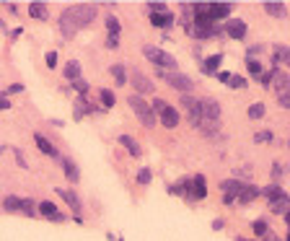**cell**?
Masks as SVG:
<instances>
[{"instance_id":"12","label":"cell","mask_w":290,"mask_h":241,"mask_svg":"<svg viewBox=\"0 0 290 241\" xmlns=\"http://www.w3.org/2000/svg\"><path fill=\"white\" fill-rule=\"evenodd\" d=\"M34 140H36V145H39V150L44 153V156H50V158H60V156H57V148H55L47 138H44L42 133H36V135H34Z\"/></svg>"},{"instance_id":"22","label":"cell","mask_w":290,"mask_h":241,"mask_svg":"<svg viewBox=\"0 0 290 241\" xmlns=\"http://www.w3.org/2000/svg\"><path fill=\"white\" fill-rule=\"evenodd\" d=\"M220 62H223V55H213V57H208V60H205V65H202V73H208V75H210V73H215Z\"/></svg>"},{"instance_id":"27","label":"cell","mask_w":290,"mask_h":241,"mask_svg":"<svg viewBox=\"0 0 290 241\" xmlns=\"http://www.w3.org/2000/svg\"><path fill=\"white\" fill-rule=\"evenodd\" d=\"M34 210H36V208H34V203H31V200H21L18 213H24V215H29V218H31V215H36Z\"/></svg>"},{"instance_id":"47","label":"cell","mask_w":290,"mask_h":241,"mask_svg":"<svg viewBox=\"0 0 290 241\" xmlns=\"http://www.w3.org/2000/svg\"><path fill=\"white\" fill-rule=\"evenodd\" d=\"M16 161H18V166H26V158H24V153H21V150H16Z\"/></svg>"},{"instance_id":"38","label":"cell","mask_w":290,"mask_h":241,"mask_svg":"<svg viewBox=\"0 0 290 241\" xmlns=\"http://www.w3.org/2000/svg\"><path fill=\"white\" fill-rule=\"evenodd\" d=\"M153 179V174H150V169H140V174H138V182L140 184H148Z\"/></svg>"},{"instance_id":"39","label":"cell","mask_w":290,"mask_h":241,"mask_svg":"<svg viewBox=\"0 0 290 241\" xmlns=\"http://www.w3.org/2000/svg\"><path fill=\"white\" fill-rule=\"evenodd\" d=\"M267 231H270V228H267L264 221H257V223H254V233H257V236H264Z\"/></svg>"},{"instance_id":"44","label":"cell","mask_w":290,"mask_h":241,"mask_svg":"<svg viewBox=\"0 0 290 241\" xmlns=\"http://www.w3.org/2000/svg\"><path fill=\"white\" fill-rule=\"evenodd\" d=\"M117 45H119V39H117V36H109L106 47H109V50H117Z\"/></svg>"},{"instance_id":"14","label":"cell","mask_w":290,"mask_h":241,"mask_svg":"<svg viewBox=\"0 0 290 241\" xmlns=\"http://www.w3.org/2000/svg\"><path fill=\"white\" fill-rule=\"evenodd\" d=\"M192 197H197V200L208 197V184H205V177H202V174H197V177L192 179Z\"/></svg>"},{"instance_id":"4","label":"cell","mask_w":290,"mask_h":241,"mask_svg":"<svg viewBox=\"0 0 290 241\" xmlns=\"http://www.w3.org/2000/svg\"><path fill=\"white\" fill-rule=\"evenodd\" d=\"M130 106H132V112H135V117L140 119V125H145L148 130L155 125V114H153L150 104H145L138 94H135V96H130Z\"/></svg>"},{"instance_id":"17","label":"cell","mask_w":290,"mask_h":241,"mask_svg":"<svg viewBox=\"0 0 290 241\" xmlns=\"http://www.w3.org/2000/svg\"><path fill=\"white\" fill-rule=\"evenodd\" d=\"M259 192H262L270 203H272V200H280V197H285V194H287L280 184H270V187H264V189H259Z\"/></svg>"},{"instance_id":"20","label":"cell","mask_w":290,"mask_h":241,"mask_svg":"<svg viewBox=\"0 0 290 241\" xmlns=\"http://www.w3.org/2000/svg\"><path fill=\"white\" fill-rule=\"evenodd\" d=\"M264 11L270 13V16H275V18H285L287 16L285 3H264Z\"/></svg>"},{"instance_id":"34","label":"cell","mask_w":290,"mask_h":241,"mask_svg":"<svg viewBox=\"0 0 290 241\" xmlns=\"http://www.w3.org/2000/svg\"><path fill=\"white\" fill-rule=\"evenodd\" d=\"M101 101H104L106 106H114V94H111L109 89H101Z\"/></svg>"},{"instance_id":"28","label":"cell","mask_w":290,"mask_h":241,"mask_svg":"<svg viewBox=\"0 0 290 241\" xmlns=\"http://www.w3.org/2000/svg\"><path fill=\"white\" fill-rule=\"evenodd\" d=\"M275 60H280V62H290V52H287L285 45H277V47H275Z\"/></svg>"},{"instance_id":"43","label":"cell","mask_w":290,"mask_h":241,"mask_svg":"<svg viewBox=\"0 0 290 241\" xmlns=\"http://www.w3.org/2000/svg\"><path fill=\"white\" fill-rule=\"evenodd\" d=\"M47 65H50V68H55V65H57V55L55 52H47Z\"/></svg>"},{"instance_id":"35","label":"cell","mask_w":290,"mask_h":241,"mask_svg":"<svg viewBox=\"0 0 290 241\" xmlns=\"http://www.w3.org/2000/svg\"><path fill=\"white\" fill-rule=\"evenodd\" d=\"M148 11H150V13H169L166 3H148Z\"/></svg>"},{"instance_id":"24","label":"cell","mask_w":290,"mask_h":241,"mask_svg":"<svg viewBox=\"0 0 290 241\" xmlns=\"http://www.w3.org/2000/svg\"><path fill=\"white\" fill-rule=\"evenodd\" d=\"M111 75H114V81H117V86H125V81H127V70H125V65H111Z\"/></svg>"},{"instance_id":"5","label":"cell","mask_w":290,"mask_h":241,"mask_svg":"<svg viewBox=\"0 0 290 241\" xmlns=\"http://www.w3.org/2000/svg\"><path fill=\"white\" fill-rule=\"evenodd\" d=\"M150 109H153V114L161 117V122H163L166 127H176V125H179V112H176L171 104H166L163 99H155Z\"/></svg>"},{"instance_id":"51","label":"cell","mask_w":290,"mask_h":241,"mask_svg":"<svg viewBox=\"0 0 290 241\" xmlns=\"http://www.w3.org/2000/svg\"><path fill=\"white\" fill-rule=\"evenodd\" d=\"M0 153H3V150H0Z\"/></svg>"},{"instance_id":"13","label":"cell","mask_w":290,"mask_h":241,"mask_svg":"<svg viewBox=\"0 0 290 241\" xmlns=\"http://www.w3.org/2000/svg\"><path fill=\"white\" fill-rule=\"evenodd\" d=\"M55 192H57V194L62 197V200L73 208V213H80V197H78L73 189H55Z\"/></svg>"},{"instance_id":"30","label":"cell","mask_w":290,"mask_h":241,"mask_svg":"<svg viewBox=\"0 0 290 241\" xmlns=\"http://www.w3.org/2000/svg\"><path fill=\"white\" fill-rule=\"evenodd\" d=\"M18 205H21V197H16V194H11V197H6V203H3V208L6 210H18Z\"/></svg>"},{"instance_id":"46","label":"cell","mask_w":290,"mask_h":241,"mask_svg":"<svg viewBox=\"0 0 290 241\" xmlns=\"http://www.w3.org/2000/svg\"><path fill=\"white\" fill-rule=\"evenodd\" d=\"M3 109H11V101H8L3 94H0V112H3Z\"/></svg>"},{"instance_id":"26","label":"cell","mask_w":290,"mask_h":241,"mask_svg":"<svg viewBox=\"0 0 290 241\" xmlns=\"http://www.w3.org/2000/svg\"><path fill=\"white\" fill-rule=\"evenodd\" d=\"M39 213H42V215H47V218H55V215H57V205L44 200V203L39 205Z\"/></svg>"},{"instance_id":"31","label":"cell","mask_w":290,"mask_h":241,"mask_svg":"<svg viewBox=\"0 0 290 241\" xmlns=\"http://www.w3.org/2000/svg\"><path fill=\"white\" fill-rule=\"evenodd\" d=\"M86 112H91V106H88L83 99H80V101H75V119H80Z\"/></svg>"},{"instance_id":"3","label":"cell","mask_w":290,"mask_h":241,"mask_svg":"<svg viewBox=\"0 0 290 241\" xmlns=\"http://www.w3.org/2000/svg\"><path fill=\"white\" fill-rule=\"evenodd\" d=\"M155 73H158V75L171 86V89L182 91V94H184V91L189 94V91L194 89V83H192V78H189L187 73H179V70H155Z\"/></svg>"},{"instance_id":"23","label":"cell","mask_w":290,"mask_h":241,"mask_svg":"<svg viewBox=\"0 0 290 241\" xmlns=\"http://www.w3.org/2000/svg\"><path fill=\"white\" fill-rule=\"evenodd\" d=\"M65 78H70V81H78L80 78V65L75 60H70L68 65H65Z\"/></svg>"},{"instance_id":"40","label":"cell","mask_w":290,"mask_h":241,"mask_svg":"<svg viewBox=\"0 0 290 241\" xmlns=\"http://www.w3.org/2000/svg\"><path fill=\"white\" fill-rule=\"evenodd\" d=\"M277 99H280V106L282 109H290V94L285 91V94H277Z\"/></svg>"},{"instance_id":"6","label":"cell","mask_w":290,"mask_h":241,"mask_svg":"<svg viewBox=\"0 0 290 241\" xmlns=\"http://www.w3.org/2000/svg\"><path fill=\"white\" fill-rule=\"evenodd\" d=\"M130 81H132V89L138 91V96L140 94H150V91H155V86H153V81L148 78V75H143L140 70H135L130 75Z\"/></svg>"},{"instance_id":"45","label":"cell","mask_w":290,"mask_h":241,"mask_svg":"<svg viewBox=\"0 0 290 241\" xmlns=\"http://www.w3.org/2000/svg\"><path fill=\"white\" fill-rule=\"evenodd\" d=\"M262 238H264V241H280V238H277V233H275V231H267V233H264V236H262Z\"/></svg>"},{"instance_id":"25","label":"cell","mask_w":290,"mask_h":241,"mask_svg":"<svg viewBox=\"0 0 290 241\" xmlns=\"http://www.w3.org/2000/svg\"><path fill=\"white\" fill-rule=\"evenodd\" d=\"M106 29H109V36H119V31H122L119 21L114 16H106Z\"/></svg>"},{"instance_id":"8","label":"cell","mask_w":290,"mask_h":241,"mask_svg":"<svg viewBox=\"0 0 290 241\" xmlns=\"http://www.w3.org/2000/svg\"><path fill=\"white\" fill-rule=\"evenodd\" d=\"M220 189H223V203H233L236 197H238V192L243 189V184L236 182V179H226V182L220 184Z\"/></svg>"},{"instance_id":"1","label":"cell","mask_w":290,"mask_h":241,"mask_svg":"<svg viewBox=\"0 0 290 241\" xmlns=\"http://www.w3.org/2000/svg\"><path fill=\"white\" fill-rule=\"evenodd\" d=\"M62 13L70 18V24H73L75 29H80V26H88V24H91V21L96 18V6H91V3H80V6L65 8Z\"/></svg>"},{"instance_id":"16","label":"cell","mask_w":290,"mask_h":241,"mask_svg":"<svg viewBox=\"0 0 290 241\" xmlns=\"http://www.w3.org/2000/svg\"><path fill=\"white\" fill-rule=\"evenodd\" d=\"M119 145H125L127 148V153L130 156H140V145H138V140L135 138H130V135H119Z\"/></svg>"},{"instance_id":"50","label":"cell","mask_w":290,"mask_h":241,"mask_svg":"<svg viewBox=\"0 0 290 241\" xmlns=\"http://www.w3.org/2000/svg\"><path fill=\"white\" fill-rule=\"evenodd\" d=\"M236 241H249V238H236Z\"/></svg>"},{"instance_id":"33","label":"cell","mask_w":290,"mask_h":241,"mask_svg":"<svg viewBox=\"0 0 290 241\" xmlns=\"http://www.w3.org/2000/svg\"><path fill=\"white\" fill-rule=\"evenodd\" d=\"M73 89H75L78 94H83V96H86V94H88V83H86L83 78H78V81H73Z\"/></svg>"},{"instance_id":"42","label":"cell","mask_w":290,"mask_h":241,"mask_svg":"<svg viewBox=\"0 0 290 241\" xmlns=\"http://www.w3.org/2000/svg\"><path fill=\"white\" fill-rule=\"evenodd\" d=\"M259 81H262V86H267V89H270V83H272V70H270V73H262Z\"/></svg>"},{"instance_id":"18","label":"cell","mask_w":290,"mask_h":241,"mask_svg":"<svg viewBox=\"0 0 290 241\" xmlns=\"http://www.w3.org/2000/svg\"><path fill=\"white\" fill-rule=\"evenodd\" d=\"M257 194H259V187L243 184V189L238 192V200H241V203H252V200H257Z\"/></svg>"},{"instance_id":"11","label":"cell","mask_w":290,"mask_h":241,"mask_svg":"<svg viewBox=\"0 0 290 241\" xmlns=\"http://www.w3.org/2000/svg\"><path fill=\"white\" fill-rule=\"evenodd\" d=\"M150 24L158 29H171L174 26V13H150Z\"/></svg>"},{"instance_id":"10","label":"cell","mask_w":290,"mask_h":241,"mask_svg":"<svg viewBox=\"0 0 290 241\" xmlns=\"http://www.w3.org/2000/svg\"><path fill=\"white\" fill-rule=\"evenodd\" d=\"M208 16H210L213 21L228 18V16H231V3H210V8H208Z\"/></svg>"},{"instance_id":"9","label":"cell","mask_w":290,"mask_h":241,"mask_svg":"<svg viewBox=\"0 0 290 241\" xmlns=\"http://www.w3.org/2000/svg\"><path fill=\"white\" fill-rule=\"evenodd\" d=\"M226 34H228L231 39H243V36H246V24H243L241 18H228Z\"/></svg>"},{"instance_id":"19","label":"cell","mask_w":290,"mask_h":241,"mask_svg":"<svg viewBox=\"0 0 290 241\" xmlns=\"http://www.w3.org/2000/svg\"><path fill=\"white\" fill-rule=\"evenodd\" d=\"M287 208H290V197H287V194L280 197V200H272V203H270V210H272L275 215H285Z\"/></svg>"},{"instance_id":"7","label":"cell","mask_w":290,"mask_h":241,"mask_svg":"<svg viewBox=\"0 0 290 241\" xmlns=\"http://www.w3.org/2000/svg\"><path fill=\"white\" fill-rule=\"evenodd\" d=\"M182 106L187 109V114H189V122H192L194 127H199V99H194V96L184 94V96H182Z\"/></svg>"},{"instance_id":"48","label":"cell","mask_w":290,"mask_h":241,"mask_svg":"<svg viewBox=\"0 0 290 241\" xmlns=\"http://www.w3.org/2000/svg\"><path fill=\"white\" fill-rule=\"evenodd\" d=\"M272 174H275V179H280V177H282V166L275 164V171H272Z\"/></svg>"},{"instance_id":"2","label":"cell","mask_w":290,"mask_h":241,"mask_svg":"<svg viewBox=\"0 0 290 241\" xmlns=\"http://www.w3.org/2000/svg\"><path fill=\"white\" fill-rule=\"evenodd\" d=\"M143 55L150 60V62H155L158 65V70H174L176 68V60H174V55H169L166 50H161V47H153V45H145L143 47Z\"/></svg>"},{"instance_id":"37","label":"cell","mask_w":290,"mask_h":241,"mask_svg":"<svg viewBox=\"0 0 290 241\" xmlns=\"http://www.w3.org/2000/svg\"><path fill=\"white\" fill-rule=\"evenodd\" d=\"M254 140H257V143H267V140H275V135L270 133V130H264V133H257V135H254Z\"/></svg>"},{"instance_id":"29","label":"cell","mask_w":290,"mask_h":241,"mask_svg":"<svg viewBox=\"0 0 290 241\" xmlns=\"http://www.w3.org/2000/svg\"><path fill=\"white\" fill-rule=\"evenodd\" d=\"M249 117L252 119H262L264 117V104H252L249 106Z\"/></svg>"},{"instance_id":"49","label":"cell","mask_w":290,"mask_h":241,"mask_svg":"<svg viewBox=\"0 0 290 241\" xmlns=\"http://www.w3.org/2000/svg\"><path fill=\"white\" fill-rule=\"evenodd\" d=\"M218 78H220L223 83H228V78H231V73H218Z\"/></svg>"},{"instance_id":"32","label":"cell","mask_w":290,"mask_h":241,"mask_svg":"<svg viewBox=\"0 0 290 241\" xmlns=\"http://www.w3.org/2000/svg\"><path fill=\"white\" fill-rule=\"evenodd\" d=\"M246 65H249V73L252 75H262V70H264L262 62H257V60H246Z\"/></svg>"},{"instance_id":"36","label":"cell","mask_w":290,"mask_h":241,"mask_svg":"<svg viewBox=\"0 0 290 241\" xmlns=\"http://www.w3.org/2000/svg\"><path fill=\"white\" fill-rule=\"evenodd\" d=\"M228 86H231V89H243V86H246V81L238 78V75H231V78H228Z\"/></svg>"},{"instance_id":"41","label":"cell","mask_w":290,"mask_h":241,"mask_svg":"<svg viewBox=\"0 0 290 241\" xmlns=\"http://www.w3.org/2000/svg\"><path fill=\"white\" fill-rule=\"evenodd\" d=\"M21 91H24V86H21V83H13V86H8V89H6V94H21Z\"/></svg>"},{"instance_id":"15","label":"cell","mask_w":290,"mask_h":241,"mask_svg":"<svg viewBox=\"0 0 290 241\" xmlns=\"http://www.w3.org/2000/svg\"><path fill=\"white\" fill-rule=\"evenodd\" d=\"M60 164H62V171H65V177H68L70 182H78V179H80V174H78V166H75L70 158H60Z\"/></svg>"},{"instance_id":"21","label":"cell","mask_w":290,"mask_h":241,"mask_svg":"<svg viewBox=\"0 0 290 241\" xmlns=\"http://www.w3.org/2000/svg\"><path fill=\"white\" fill-rule=\"evenodd\" d=\"M29 16L44 21V18H47V6H44V3H29Z\"/></svg>"}]
</instances>
